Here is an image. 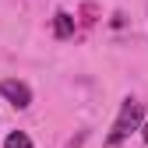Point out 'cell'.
<instances>
[{"label": "cell", "instance_id": "cell-3", "mask_svg": "<svg viewBox=\"0 0 148 148\" xmlns=\"http://www.w3.org/2000/svg\"><path fill=\"white\" fill-rule=\"evenodd\" d=\"M53 35H57V39H71V35H74V18L67 11L53 14Z\"/></svg>", "mask_w": 148, "mask_h": 148}, {"label": "cell", "instance_id": "cell-4", "mask_svg": "<svg viewBox=\"0 0 148 148\" xmlns=\"http://www.w3.org/2000/svg\"><path fill=\"white\" fill-rule=\"evenodd\" d=\"M4 148H32V141H28V134H25V131H14V134H7Z\"/></svg>", "mask_w": 148, "mask_h": 148}, {"label": "cell", "instance_id": "cell-5", "mask_svg": "<svg viewBox=\"0 0 148 148\" xmlns=\"http://www.w3.org/2000/svg\"><path fill=\"white\" fill-rule=\"evenodd\" d=\"M141 138H145V141H148V127H145V131H141Z\"/></svg>", "mask_w": 148, "mask_h": 148}, {"label": "cell", "instance_id": "cell-2", "mask_svg": "<svg viewBox=\"0 0 148 148\" xmlns=\"http://www.w3.org/2000/svg\"><path fill=\"white\" fill-rule=\"evenodd\" d=\"M0 95H4L14 109H28L32 106V88L25 81H18V78H4L0 81Z\"/></svg>", "mask_w": 148, "mask_h": 148}, {"label": "cell", "instance_id": "cell-1", "mask_svg": "<svg viewBox=\"0 0 148 148\" xmlns=\"http://www.w3.org/2000/svg\"><path fill=\"white\" fill-rule=\"evenodd\" d=\"M141 116H145V106H141V99L127 95V99L120 102V113H116V120H113V131L106 134V148H120V145L131 138L138 127H141Z\"/></svg>", "mask_w": 148, "mask_h": 148}]
</instances>
